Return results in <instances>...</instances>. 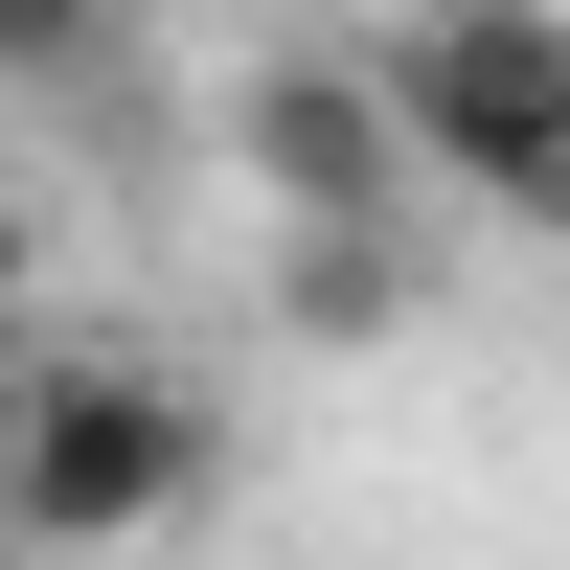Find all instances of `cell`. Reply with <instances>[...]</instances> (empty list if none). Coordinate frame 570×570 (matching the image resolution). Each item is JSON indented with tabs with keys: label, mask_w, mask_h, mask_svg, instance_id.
I'll list each match as a JSON object with an SVG mask.
<instances>
[{
	"label": "cell",
	"mask_w": 570,
	"mask_h": 570,
	"mask_svg": "<svg viewBox=\"0 0 570 570\" xmlns=\"http://www.w3.org/2000/svg\"><path fill=\"white\" fill-rule=\"evenodd\" d=\"M206 480H228V411L183 389L160 343H46V320H0V502H23L46 570L160 548Z\"/></svg>",
	"instance_id": "6da1fadb"
},
{
	"label": "cell",
	"mask_w": 570,
	"mask_h": 570,
	"mask_svg": "<svg viewBox=\"0 0 570 570\" xmlns=\"http://www.w3.org/2000/svg\"><path fill=\"white\" fill-rule=\"evenodd\" d=\"M365 69H389V115H411V160H434V206H502V183L570 137V0H411Z\"/></svg>",
	"instance_id": "7a4b0ae2"
},
{
	"label": "cell",
	"mask_w": 570,
	"mask_h": 570,
	"mask_svg": "<svg viewBox=\"0 0 570 570\" xmlns=\"http://www.w3.org/2000/svg\"><path fill=\"white\" fill-rule=\"evenodd\" d=\"M228 183H252V228L434 206V160H411V115H389V69H365V46H252V69H228Z\"/></svg>",
	"instance_id": "3957f363"
},
{
	"label": "cell",
	"mask_w": 570,
	"mask_h": 570,
	"mask_svg": "<svg viewBox=\"0 0 570 570\" xmlns=\"http://www.w3.org/2000/svg\"><path fill=\"white\" fill-rule=\"evenodd\" d=\"M274 320H297V343H411V320H434L411 206H365V228H274Z\"/></svg>",
	"instance_id": "277c9868"
},
{
	"label": "cell",
	"mask_w": 570,
	"mask_h": 570,
	"mask_svg": "<svg viewBox=\"0 0 570 570\" xmlns=\"http://www.w3.org/2000/svg\"><path fill=\"white\" fill-rule=\"evenodd\" d=\"M137 69V0H0V91H23V115H46V91H115Z\"/></svg>",
	"instance_id": "5b68a950"
},
{
	"label": "cell",
	"mask_w": 570,
	"mask_h": 570,
	"mask_svg": "<svg viewBox=\"0 0 570 570\" xmlns=\"http://www.w3.org/2000/svg\"><path fill=\"white\" fill-rule=\"evenodd\" d=\"M480 228H502V252H570V137H548V160H525V183H502V206H480Z\"/></svg>",
	"instance_id": "8992f818"
},
{
	"label": "cell",
	"mask_w": 570,
	"mask_h": 570,
	"mask_svg": "<svg viewBox=\"0 0 570 570\" xmlns=\"http://www.w3.org/2000/svg\"><path fill=\"white\" fill-rule=\"evenodd\" d=\"M23 297H46V206L0 183V320H23Z\"/></svg>",
	"instance_id": "52a82bcc"
},
{
	"label": "cell",
	"mask_w": 570,
	"mask_h": 570,
	"mask_svg": "<svg viewBox=\"0 0 570 570\" xmlns=\"http://www.w3.org/2000/svg\"><path fill=\"white\" fill-rule=\"evenodd\" d=\"M0 570H46V548H23V502H0Z\"/></svg>",
	"instance_id": "ba28073f"
}]
</instances>
